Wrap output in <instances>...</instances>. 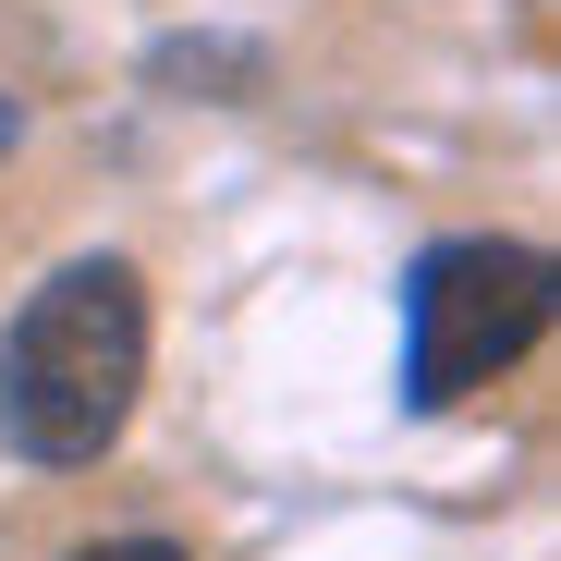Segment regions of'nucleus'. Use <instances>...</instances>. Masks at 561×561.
Listing matches in <instances>:
<instances>
[{
    "mask_svg": "<svg viewBox=\"0 0 561 561\" xmlns=\"http://www.w3.org/2000/svg\"><path fill=\"white\" fill-rule=\"evenodd\" d=\"M147 391V280L123 256H73L0 330V439L13 463H99Z\"/></svg>",
    "mask_w": 561,
    "mask_h": 561,
    "instance_id": "f257e3e1",
    "label": "nucleus"
},
{
    "mask_svg": "<svg viewBox=\"0 0 561 561\" xmlns=\"http://www.w3.org/2000/svg\"><path fill=\"white\" fill-rule=\"evenodd\" d=\"M537 330H549V256L537 244H501V232L427 244L415 280H403V403L415 415L463 403L477 379L525 366Z\"/></svg>",
    "mask_w": 561,
    "mask_h": 561,
    "instance_id": "f03ea898",
    "label": "nucleus"
},
{
    "mask_svg": "<svg viewBox=\"0 0 561 561\" xmlns=\"http://www.w3.org/2000/svg\"><path fill=\"white\" fill-rule=\"evenodd\" d=\"M147 73H159V85H183V99H244V85L268 73V49H244V37H171Z\"/></svg>",
    "mask_w": 561,
    "mask_h": 561,
    "instance_id": "7ed1b4c3",
    "label": "nucleus"
},
{
    "mask_svg": "<svg viewBox=\"0 0 561 561\" xmlns=\"http://www.w3.org/2000/svg\"><path fill=\"white\" fill-rule=\"evenodd\" d=\"M73 561H196V549H183V537H85Z\"/></svg>",
    "mask_w": 561,
    "mask_h": 561,
    "instance_id": "20e7f679",
    "label": "nucleus"
},
{
    "mask_svg": "<svg viewBox=\"0 0 561 561\" xmlns=\"http://www.w3.org/2000/svg\"><path fill=\"white\" fill-rule=\"evenodd\" d=\"M13 135H25V111H13V99H0V147H13Z\"/></svg>",
    "mask_w": 561,
    "mask_h": 561,
    "instance_id": "39448f33",
    "label": "nucleus"
}]
</instances>
